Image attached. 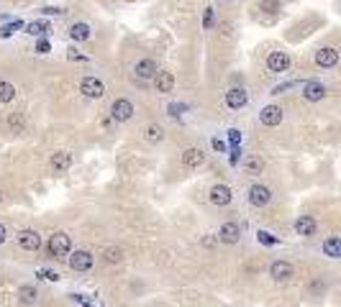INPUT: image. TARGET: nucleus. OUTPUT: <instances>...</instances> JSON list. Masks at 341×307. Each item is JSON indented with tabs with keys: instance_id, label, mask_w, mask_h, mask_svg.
<instances>
[{
	"instance_id": "6e6552de",
	"label": "nucleus",
	"mask_w": 341,
	"mask_h": 307,
	"mask_svg": "<svg viewBox=\"0 0 341 307\" xmlns=\"http://www.w3.org/2000/svg\"><path fill=\"white\" fill-rule=\"evenodd\" d=\"M157 62L154 59H141V62H136V67H134V74L139 77V80H154L157 77Z\"/></svg>"
},
{
	"instance_id": "39448f33",
	"label": "nucleus",
	"mask_w": 341,
	"mask_h": 307,
	"mask_svg": "<svg viewBox=\"0 0 341 307\" xmlns=\"http://www.w3.org/2000/svg\"><path fill=\"white\" fill-rule=\"evenodd\" d=\"M269 200H272V192H269L264 184H251V187H249V202H251L254 208H264Z\"/></svg>"
},
{
	"instance_id": "393cba45",
	"label": "nucleus",
	"mask_w": 341,
	"mask_h": 307,
	"mask_svg": "<svg viewBox=\"0 0 341 307\" xmlns=\"http://www.w3.org/2000/svg\"><path fill=\"white\" fill-rule=\"evenodd\" d=\"M103 258L108 261V264H118V261L123 258V251L118 246H108V248H105V254H103Z\"/></svg>"
},
{
	"instance_id": "72a5a7b5",
	"label": "nucleus",
	"mask_w": 341,
	"mask_h": 307,
	"mask_svg": "<svg viewBox=\"0 0 341 307\" xmlns=\"http://www.w3.org/2000/svg\"><path fill=\"white\" fill-rule=\"evenodd\" d=\"M39 276H41V279H52V282L59 279V274H57V272H49V269H39Z\"/></svg>"
},
{
	"instance_id": "1a4fd4ad",
	"label": "nucleus",
	"mask_w": 341,
	"mask_h": 307,
	"mask_svg": "<svg viewBox=\"0 0 341 307\" xmlns=\"http://www.w3.org/2000/svg\"><path fill=\"white\" fill-rule=\"evenodd\" d=\"M303 98L308 102H318L326 98V84L323 82H305L303 84Z\"/></svg>"
},
{
	"instance_id": "0eeeda50",
	"label": "nucleus",
	"mask_w": 341,
	"mask_h": 307,
	"mask_svg": "<svg viewBox=\"0 0 341 307\" xmlns=\"http://www.w3.org/2000/svg\"><path fill=\"white\" fill-rule=\"evenodd\" d=\"M287 67H290V56H287L285 52H272V54L267 56V70H269V72L280 74V72H285Z\"/></svg>"
},
{
	"instance_id": "5701e85b",
	"label": "nucleus",
	"mask_w": 341,
	"mask_h": 307,
	"mask_svg": "<svg viewBox=\"0 0 341 307\" xmlns=\"http://www.w3.org/2000/svg\"><path fill=\"white\" fill-rule=\"evenodd\" d=\"M162 138H164V128H162L159 123H152V126H146V141L157 144V141H162Z\"/></svg>"
},
{
	"instance_id": "bb28decb",
	"label": "nucleus",
	"mask_w": 341,
	"mask_h": 307,
	"mask_svg": "<svg viewBox=\"0 0 341 307\" xmlns=\"http://www.w3.org/2000/svg\"><path fill=\"white\" fill-rule=\"evenodd\" d=\"M8 128L13 130V134H21V130H24V116H21V113H11L8 116Z\"/></svg>"
},
{
	"instance_id": "c9c22d12",
	"label": "nucleus",
	"mask_w": 341,
	"mask_h": 307,
	"mask_svg": "<svg viewBox=\"0 0 341 307\" xmlns=\"http://www.w3.org/2000/svg\"><path fill=\"white\" fill-rule=\"evenodd\" d=\"M210 146H213V148H216L218 154H223V151H226V144H223L221 138H213V141H210Z\"/></svg>"
},
{
	"instance_id": "4468645a",
	"label": "nucleus",
	"mask_w": 341,
	"mask_h": 307,
	"mask_svg": "<svg viewBox=\"0 0 341 307\" xmlns=\"http://www.w3.org/2000/svg\"><path fill=\"white\" fill-rule=\"evenodd\" d=\"M231 190L226 187V184H216V187H210V202L213 205H218V208H223V205H228L231 202Z\"/></svg>"
},
{
	"instance_id": "37998d69",
	"label": "nucleus",
	"mask_w": 341,
	"mask_h": 307,
	"mask_svg": "<svg viewBox=\"0 0 341 307\" xmlns=\"http://www.w3.org/2000/svg\"><path fill=\"white\" fill-rule=\"evenodd\" d=\"M0 200H3V192H0Z\"/></svg>"
},
{
	"instance_id": "a878e982",
	"label": "nucleus",
	"mask_w": 341,
	"mask_h": 307,
	"mask_svg": "<svg viewBox=\"0 0 341 307\" xmlns=\"http://www.w3.org/2000/svg\"><path fill=\"white\" fill-rule=\"evenodd\" d=\"M18 297H21V302H24V304H34L36 302V290L26 284V287L18 290Z\"/></svg>"
},
{
	"instance_id": "4be33fe9",
	"label": "nucleus",
	"mask_w": 341,
	"mask_h": 307,
	"mask_svg": "<svg viewBox=\"0 0 341 307\" xmlns=\"http://www.w3.org/2000/svg\"><path fill=\"white\" fill-rule=\"evenodd\" d=\"M244 166H246V174H259V172L264 169V159L254 154V156H249V159H246V164H244Z\"/></svg>"
},
{
	"instance_id": "ddd939ff",
	"label": "nucleus",
	"mask_w": 341,
	"mask_h": 307,
	"mask_svg": "<svg viewBox=\"0 0 341 307\" xmlns=\"http://www.w3.org/2000/svg\"><path fill=\"white\" fill-rule=\"evenodd\" d=\"M70 266L72 272H88L93 266V254L88 251H75V256L70 258Z\"/></svg>"
},
{
	"instance_id": "2f4dec72",
	"label": "nucleus",
	"mask_w": 341,
	"mask_h": 307,
	"mask_svg": "<svg viewBox=\"0 0 341 307\" xmlns=\"http://www.w3.org/2000/svg\"><path fill=\"white\" fill-rule=\"evenodd\" d=\"M257 236H259V240H262L264 246H274V244H277V238H272V236H269L267 230H259Z\"/></svg>"
},
{
	"instance_id": "7c9ffc66",
	"label": "nucleus",
	"mask_w": 341,
	"mask_h": 307,
	"mask_svg": "<svg viewBox=\"0 0 341 307\" xmlns=\"http://www.w3.org/2000/svg\"><path fill=\"white\" fill-rule=\"evenodd\" d=\"M182 110H185V105H180V102H169V105H167V113L175 116V118L182 116Z\"/></svg>"
},
{
	"instance_id": "f03ea898",
	"label": "nucleus",
	"mask_w": 341,
	"mask_h": 307,
	"mask_svg": "<svg viewBox=\"0 0 341 307\" xmlns=\"http://www.w3.org/2000/svg\"><path fill=\"white\" fill-rule=\"evenodd\" d=\"M80 92H82L85 98H90V100H98V98L105 95V84H103L98 77H85V80L80 82Z\"/></svg>"
},
{
	"instance_id": "f257e3e1",
	"label": "nucleus",
	"mask_w": 341,
	"mask_h": 307,
	"mask_svg": "<svg viewBox=\"0 0 341 307\" xmlns=\"http://www.w3.org/2000/svg\"><path fill=\"white\" fill-rule=\"evenodd\" d=\"M70 248H72V240H70L67 233H54L47 244V254L52 258H65L70 254Z\"/></svg>"
},
{
	"instance_id": "c756f323",
	"label": "nucleus",
	"mask_w": 341,
	"mask_h": 307,
	"mask_svg": "<svg viewBox=\"0 0 341 307\" xmlns=\"http://www.w3.org/2000/svg\"><path fill=\"white\" fill-rule=\"evenodd\" d=\"M228 141H231L233 148H239V144H241V130H239V128H231V130H228Z\"/></svg>"
},
{
	"instance_id": "9d476101",
	"label": "nucleus",
	"mask_w": 341,
	"mask_h": 307,
	"mask_svg": "<svg viewBox=\"0 0 341 307\" xmlns=\"http://www.w3.org/2000/svg\"><path fill=\"white\" fill-rule=\"evenodd\" d=\"M315 64L318 67H336L338 64V52L333 46H323L315 52Z\"/></svg>"
},
{
	"instance_id": "a19ab883",
	"label": "nucleus",
	"mask_w": 341,
	"mask_h": 307,
	"mask_svg": "<svg viewBox=\"0 0 341 307\" xmlns=\"http://www.w3.org/2000/svg\"><path fill=\"white\" fill-rule=\"evenodd\" d=\"M6 236H8V233H6V226L0 223V244H3V240H6Z\"/></svg>"
},
{
	"instance_id": "cd10ccee",
	"label": "nucleus",
	"mask_w": 341,
	"mask_h": 307,
	"mask_svg": "<svg viewBox=\"0 0 341 307\" xmlns=\"http://www.w3.org/2000/svg\"><path fill=\"white\" fill-rule=\"evenodd\" d=\"M26 31H29L31 36H44V34L49 31V26L44 24V20H34V24H29V26H26Z\"/></svg>"
},
{
	"instance_id": "79ce46f5",
	"label": "nucleus",
	"mask_w": 341,
	"mask_h": 307,
	"mask_svg": "<svg viewBox=\"0 0 341 307\" xmlns=\"http://www.w3.org/2000/svg\"><path fill=\"white\" fill-rule=\"evenodd\" d=\"M264 8H277V0H264Z\"/></svg>"
},
{
	"instance_id": "6ab92c4d",
	"label": "nucleus",
	"mask_w": 341,
	"mask_h": 307,
	"mask_svg": "<svg viewBox=\"0 0 341 307\" xmlns=\"http://www.w3.org/2000/svg\"><path fill=\"white\" fill-rule=\"evenodd\" d=\"M52 169L54 172H65V169H70L72 166V154L70 151H57L54 156H52Z\"/></svg>"
},
{
	"instance_id": "20e7f679",
	"label": "nucleus",
	"mask_w": 341,
	"mask_h": 307,
	"mask_svg": "<svg viewBox=\"0 0 341 307\" xmlns=\"http://www.w3.org/2000/svg\"><path fill=\"white\" fill-rule=\"evenodd\" d=\"M239 238H241V228L239 223H223L221 230H218V240L226 246H233V244H239Z\"/></svg>"
},
{
	"instance_id": "a211bd4d",
	"label": "nucleus",
	"mask_w": 341,
	"mask_h": 307,
	"mask_svg": "<svg viewBox=\"0 0 341 307\" xmlns=\"http://www.w3.org/2000/svg\"><path fill=\"white\" fill-rule=\"evenodd\" d=\"M269 274H272V279H277V282H285V279L292 276V266L287 264V261H274V264L269 266Z\"/></svg>"
},
{
	"instance_id": "7ed1b4c3",
	"label": "nucleus",
	"mask_w": 341,
	"mask_h": 307,
	"mask_svg": "<svg viewBox=\"0 0 341 307\" xmlns=\"http://www.w3.org/2000/svg\"><path fill=\"white\" fill-rule=\"evenodd\" d=\"M134 116V105H131V100H113V105H111V118L113 120H118V123H123V120H129Z\"/></svg>"
},
{
	"instance_id": "412c9836",
	"label": "nucleus",
	"mask_w": 341,
	"mask_h": 307,
	"mask_svg": "<svg viewBox=\"0 0 341 307\" xmlns=\"http://www.w3.org/2000/svg\"><path fill=\"white\" fill-rule=\"evenodd\" d=\"M323 254H326L328 258H338V256H341V238H336V236L326 238V240H323Z\"/></svg>"
},
{
	"instance_id": "2eb2a0df",
	"label": "nucleus",
	"mask_w": 341,
	"mask_h": 307,
	"mask_svg": "<svg viewBox=\"0 0 341 307\" xmlns=\"http://www.w3.org/2000/svg\"><path fill=\"white\" fill-rule=\"evenodd\" d=\"M226 105L231 108V110H239V108L246 105V92L241 90V87H231V90L226 92Z\"/></svg>"
},
{
	"instance_id": "b1692460",
	"label": "nucleus",
	"mask_w": 341,
	"mask_h": 307,
	"mask_svg": "<svg viewBox=\"0 0 341 307\" xmlns=\"http://www.w3.org/2000/svg\"><path fill=\"white\" fill-rule=\"evenodd\" d=\"M16 98V87L8 82H0V102H13Z\"/></svg>"
},
{
	"instance_id": "473e14b6",
	"label": "nucleus",
	"mask_w": 341,
	"mask_h": 307,
	"mask_svg": "<svg viewBox=\"0 0 341 307\" xmlns=\"http://www.w3.org/2000/svg\"><path fill=\"white\" fill-rule=\"evenodd\" d=\"M49 49H52V44H49L47 38H41V41L36 44V52H39V54H49Z\"/></svg>"
},
{
	"instance_id": "58836bf2",
	"label": "nucleus",
	"mask_w": 341,
	"mask_h": 307,
	"mask_svg": "<svg viewBox=\"0 0 341 307\" xmlns=\"http://www.w3.org/2000/svg\"><path fill=\"white\" fill-rule=\"evenodd\" d=\"M239 154H241L239 148H233V151H231V164H233V166H236V164H239Z\"/></svg>"
},
{
	"instance_id": "9b49d317",
	"label": "nucleus",
	"mask_w": 341,
	"mask_h": 307,
	"mask_svg": "<svg viewBox=\"0 0 341 307\" xmlns=\"http://www.w3.org/2000/svg\"><path fill=\"white\" fill-rule=\"evenodd\" d=\"M259 120H262L264 126H280V123H282V108H280V105H267V108H262Z\"/></svg>"
},
{
	"instance_id": "c85d7f7f",
	"label": "nucleus",
	"mask_w": 341,
	"mask_h": 307,
	"mask_svg": "<svg viewBox=\"0 0 341 307\" xmlns=\"http://www.w3.org/2000/svg\"><path fill=\"white\" fill-rule=\"evenodd\" d=\"M16 28H24V20H13V24H6L3 28H0V36H3V38H8Z\"/></svg>"
},
{
	"instance_id": "4c0bfd02",
	"label": "nucleus",
	"mask_w": 341,
	"mask_h": 307,
	"mask_svg": "<svg viewBox=\"0 0 341 307\" xmlns=\"http://www.w3.org/2000/svg\"><path fill=\"white\" fill-rule=\"evenodd\" d=\"M70 59H72V62H88V56H82V54H77L75 49L70 52Z\"/></svg>"
},
{
	"instance_id": "f704fd0d",
	"label": "nucleus",
	"mask_w": 341,
	"mask_h": 307,
	"mask_svg": "<svg viewBox=\"0 0 341 307\" xmlns=\"http://www.w3.org/2000/svg\"><path fill=\"white\" fill-rule=\"evenodd\" d=\"M213 26V8H205V18H203V28Z\"/></svg>"
},
{
	"instance_id": "f8f14e48",
	"label": "nucleus",
	"mask_w": 341,
	"mask_h": 307,
	"mask_svg": "<svg viewBox=\"0 0 341 307\" xmlns=\"http://www.w3.org/2000/svg\"><path fill=\"white\" fill-rule=\"evenodd\" d=\"M203 162H205V154H203V148H198V146H190V148H185V151H182V164H185V166L195 169V166H200Z\"/></svg>"
},
{
	"instance_id": "f3484780",
	"label": "nucleus",
	"mask_w": 341,
	"mask_h": 307,
	"mask_svg": "<svg viewBox=\"0 0 341 307\" xmlns=\"http://www.w3.org/2000/svg\"><path fill=\"white\" fill-rule=\"evenodd\" d=\"M315 228H318V223H315V218H310V215H300L295 220V230L300 236H313Z\"/></svg>"
},
{
	"instance_id": "aec40b11",
	"label": "nucleus",
	"mask_w": 341,
	"mask_h": 307,
	"mask_svg": "<svg viewBox=\"0 0 341 307\" xmlns=\"http://www.w3.org/2000/svg\"><path fill=\"white\" fill-rule=\"evenodd\" d=\"M70 36H72V41H88V38L93 36V28H90L88 24H72Z\"/></svg>"
},
{
	"instance_id": "e433bc0d",
	"label": "nucleus",
	"mask_w": 341,
	"mask_h": 307,
	"mask_svg": "<svg viewBox=\"0 0 341 307\" xmlns=\"http://www.w3.org/2000/svg\"><path fill=\"white\" fill-rule=\"evenodd\" d=\"M292 84H295V82H285V84H277L274 90H272V95H280V92H285L287 87H292Z\"/></svg>"
},
{
	"instance_id": "ea45409f",
	"label": "nucleus",
	"mask_w": 341,
	"mask_h": 307,
	"mask_svg": "<svg viewBox=\"0 0 341 307\" xmlns=\"http://www.w3.org/2000/svg\"><path fill=\"white\" fill-rule=\"evenodd\" d=\"M44 13L47 16H59V13H65V10H62V8H44Z\"/></svg>"
},
{
	"instance_id": "dca6fc26",
	"label": "nucleus",
	"mask_w": 341,
	"mask_h": 307,
	"mask_svg": "<svg viewBox=\"0 0 341 307\" xmlns=\"http://www.w3.org/2000/svg\"><path fill=\"white\" fill-rule=\"evenodd\" d=\"M154 84H157V92H172L175 90V74L172 72H157Z\"/></svg>"
},
{
	"instance_id": "423d86ee",
	"label": "nucleus",
	"mask_w": 341,
	"mask_h": 307,
	"mask_svg": "<svg viewBox=\"0 0 341 307\" xmlns=\"http://www.w3.org/2000/svg\"><path fill=\"white\" fill-rule=\"evenodd\" d=\"M18 244H21V248H26V251H39L41 248V236L36 230L26 228V230L18 233Z\"/></svg>"
}]
</instances>
